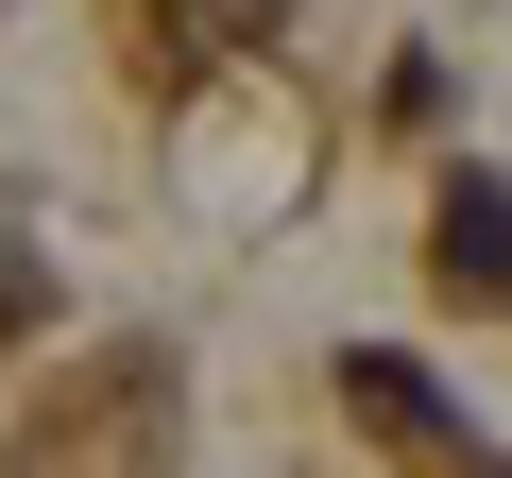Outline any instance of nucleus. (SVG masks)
<instances>
[{
    "mask_svg": "<svg viewBox=\"0 0 512 478\" xmlns=\"http://www.w3.org/2000/svg\"><path fill=\"white\" fill-rule=\"evenodd\" d=\"M444 274H461L478 308L512 291V222H495V188H461V205H444Z\"/></svg>",
    "mask_w": 512,
    "mask_h": 478,
    "instance_id": "1",
    "label": "nucleus"
},
{
    "mask_svg": "<svg viewBox=\"0 0 512 478\" xmlns=\"http://www.w3.org/2000/svg\"><path fill=\"white\" fill-rule=\"evenodd\" d=\"M342 393H359L393 444H444V393H427V376H393V359H342Z\"/></svg>",
    "mask_w": 512,
    "mask_h": 478,
    "instance_id": "2",
    "label": "nucleus"
}]
</instances>
